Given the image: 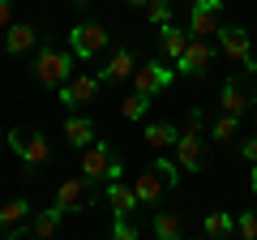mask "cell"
<instances>
[{
  "mask_svg": "<svg viewBox=\"0 0 257 240\" xmlns=\"http://www.w3.org/2000/svg\"><path fill=\"white\" fill-rule=\"evenodd\" d=\"M77 167H82V180H90V185L120 180V159H116V150H111V142H90V146H82Z\"/></svg>",
  "mask_w": 257,
  "mask_h": 240,
  "instance_id": "cell-1",
  "label": "cell"
},
{
  "mask_svg": "<svg viewBox=\"0 0 257 240\" xmlns=\"http://www.w3.org/2000/svg\"><path fill=\"white\" fill-rule=\"evenodd\" d=\"M176 180H180V163L159 159L155 167H146V172L133 180V193H138V202H159V197H163V189L176 185Z\"/></svg>",
  "mask_w": 257,
  "mask_h": 240,
  "instance_id": "cell-2",
  "label": "cell"
},
{
  "mask_svg": "<svg viewBox=\"0 0 257 240\" xmlns=\"http://www.w3.org/2000/svg\"><path fill=\"white\" fill-rule=\"evenodd\" d=\"M35 73L43 86H52V90H60L69 77H73V47L69 52H60V47H43L35 60Z\"/></svg>",
  "mask_w": 257,
  "mask_h": 240,
  "instance_id": "cell-3",
  "label": "cell"
},
{
  "mask_svg": "<svg viewBox=\"0 0 257 240\" xmlns=\"http://www.w3.org/2000/svg\"><path fill=\"white\" fill-rule=\"evenodd\" d=\"M69 47H73L77 60H90V56H99L103 47H107V30H103L99 22H77V26L69 30Z\"/></svg>",
  "mask_w": 257,
  "mask_h": 240,
  "instance_id": "cell-4",
  "label": "cell"
},
{
  "mask_svg": "<svg viewBox=\"0 0 257 240\" xmlns=\"http://www.w3.org/2000/svg\"><path fill=\"white\" fill-rule=\"evenodd\" d=\"M210 60H214L210 39H197V35H193L189 47H184V56L176 60V73H180V77H202L206 69H210Z\"/></svg>",
  "mask_w": 257,
  "mask_h": 240,
  "instance_id": "cell-5",
  "label": "cell"
},
{
  "mask_svg": "<svg viewBox=\"0 0 257 240\" xmlns=\"http://www.w3.org/2000/svg\"><path fill=\"white\" fill-rule=\"evenodd\" d=\"M5 142H9V146L18 150V155L26 159V163H35V167L52 159V146L43 142V133H30V129H9V138H5Z\"/></svg>",
  "mask_w": 257,
  "mask_h": 240,
  "instance_id": "cell-6",
  "label": "cell"
},
{
  "mask_svg": "<svg viewBox=\"0 0 257 240\" xmlns=\"http://www.w3.org/2000/svg\"><path fill=\"white\" fill-rule=\"evenodd\" d=\"M219 13H223V0H197L189 9V35L214 39L219 35Z\"/></svg>",
  "mask_w": 257,
  "mask_h": 240,
  "instance_id": "cell-7",
  "label": "cell"
},
{
  "mask_svg": "<svg viewBox=\"0 0 257 240\" xmlns=\"http://www.w3.org/2000/svg\"><path fill=\"white\" fill-rule=\"evenodd\" d=\"M219 47L231 56V60H240V65H248V73H257V65H253V43H248V35L240 26H219Z\"/></svg>",
  "mask_w": 257,
  "mask_h": 240,
  "instance_id": "cell-8",
  "label": "cell"
},
{
  "mask_svg": "<svg viewBox=\"0 0 257 240\" xmlns=\"http://www.w3.org/2000/svg\"><path fill=\"white\" fill-rule=\"evenodd\" d=\"M176 77V69H167V65H159V60H150V65H142V69H133V90H142V94H159L167 82Z\"/></svg>",
  "mask_w": 257,
  "mask_h": 240,
  "instance_id": "cell-9",
  "label": "cell"
},
{
  "mask_svg": "<svg viewBox=\"0 0 257 240\" xmlns=\"http://www.w3.org/2000/svg\"><path fill=\"white\" fill-rule=\"evenodd\" d=\"M26 219H30V202L26 197H13V202L0 206V236H22L26 231Z\"/></svg>",
  "mask_w": 257,
  "mask_h": 240,
  "instance_id": "cell-10",
  "label": "cell"
},
{
  "mask_svg": "<svg viewBox=\"0 0 257 240\" xmlns=\"http://www.w3.org/2000/svg\"><path fill=\"white\" fill-rule=\"evenodd\" d=\"M99 82H103V77H94V73H77V77H69V82L60 86V99L69 103V107H77V103H90L94 94H99Z\"/></svg>",
  "mask_w": 257,
  "mask_h": 240,
  "instance_id": "cell-11",
  "label": "cell"
},
{
  "mask_svg": "<svg viewBox=\"0 0 257 240\" xmlns=\"http://www.w3.org/2000/svg\"><path fill=\"white\" fill-rule=\"evenodd\" d=\"M219 103H223V111H231V116H244V111H248V103H253V90H248V86L240 82V77H227V82H223Z\"/></svg>",
  "mask_w": 257,
  "mask_h": 240,
  "instance_id": "cell-12",
  "label": "cell"
},
{
  "mask_svg": "<svg viewBox=\"0 0 257 240\" xmlns=\"http://www.w3.org/2000/svg\"><path fill=\"white\" fill-rule=\"evenodd\" d=\"M107 206L116 219H124V214L138 210V193H133V185H120V180H107Z\"/></svg>",
  "mask_w": 257,
  "mask_h": 240,
  "instance_id": "cell-13",
  "label": "cell"
},
{
  "mask_svg": "<svg viewBox=\"0 0 257 240\" xmlns=\"http://www.w3.org/2000/svg\"><path fill=\"white\" fill-rule=\"evenodd\" d=\"M133 69H138V60H133V52L128 47H116L111 52V60H107V69H103V82H124V77H133Z\"/></svg>",
  "mask_w": 257,
  "mask_h": 240,
  "instance_id": "cell-14",
  "label": "cell"
},
{
  "mask_svg": "<svg viewBox=\"0 0 257 240\" xmlns=\"http://www.w3.org/2000/svg\"><path fill=\"white\" fill-rule=\"evenodd\" d=\"M176 163L184 167V172H197V167H202V142H197V133H180V138H176Z\"/></svg>",
  "mask_w": 257,
  "mask_h": 240,
  "instance_id": "cell-15",
  "label": "cell"
},
{
  "mask_svg": "<svg viewBox=\"0 0 257 240\" xmlns=\"http://www.w3.org/2000/svg\"><path fill=\"white\" fill-rule=\"evenodd\" d=\"M82 202H86V180H77V176H73V180H64V185H60V193H56V210L73 214Z\"/></svg>",
  "mask_w": 257,
  "mask_h": 240,
  "instance_id": "cell-16",
  "label": "cell"
},
{
  "mask_svg": "<svg viewBox=\"0 0 257 240\" xmlns=\"http://www.w3.org/2000/svg\"><path fill=\"white\" fill-rule=\"evenodd\" d=\"M35 47V26H9L5 30V52L9 56H26Z\"/></svg>",
  "mask_w": 257,
  "mask_h": 240,
  "instance_id": "cell-17",
  "label": "cell"
},
{
  "mask_svg": "<svg viewBox=\"0 0 257 240\" xmlns=\"http://www.w3.org/2000/svg\"><path fill=\"white\" fill-rule=\"evenodd\" d=\"M159 30H163V52L167 56H172V60H180V56H184V47H189V30H180V26H172V22H163V26H159Z\"/></svg>",
  "mask_w": 257,
  "mask_h": 240,
  "instance_id": "cell-18",
  "label": "cell"
},
{
  "mask_svg": "<svg viewBox=\"0 0 257 240\" xmlns=\"http://www.w3.org/2000/svg\"><path fill=\"white\" fill-rule=\"evenodd\" d=\"M64 138H69V146H73V150H82V146H90V142H94V125H90V120H82V116H73V120H64Z\"/></svg>",
  "mask_w": 257,
  "mask_h": 240,
  "instance_id": "cell-19",
  "label": "cell"
},
{
  "mask_svg": "<svg viewBox=\"0 0 257 240\" xmlns=\"http://www.w3.org/2000/svg\"><path fill=\"white\" fill-rule=\"evenodd\" d=\"M176 138H180V129H176V125H167V120H159V125H146V146H155V150L176 146Z\"/></svg>",
  "mask_w": 257,
  "mask_h": 240,
  "instance_id": "cell-20",
  "label": "cell"
},
{
  "mask_svg": "<svg viewBox=\"0 0 257 240\" xmlns=\"http://www.w3.org/2000/svg\"><path fill=\"white\" fill-rule=\"evenodd\" d=\"M180 231H184V223H180V214H176V210H159L155 214V236L159 240H176Z\"/></svg>",
  "mask_w": 257,
  "mask_h": 240,
  "instance_id": "cell-21",
  "label": "cell"
},
{
  "mask_svg": "<svg viewBox=\"0 0 257 240\" xmlns=\"http://www.w3.org/2000/svg\"><path fill=\"white\" fill-rule=\"evenodd\" d=\"M202 231L206 236H231V231H236V219H231L227 210H210L206 223H202Z\"/></svg>",
  "mask_w": 257,
  "mask_h": 240,
  "instance_id": "cell-22",
  "label": "cell"
},
{
  "mask_svg": "<svg viewBox=\"0 0 257 240\" xmlns=\"http://www.w3.org/2000/svg\"><path fill=\"white\" fill-rule=\"evenodd\" d=\"M146 107H150V94H142V90H133V94L120 99V116H124V120H142Z\"/></svg>",
  "mask_w": 257,
  "mask_h": 240,
  "instance_id": "cell-23",
  "label": "cell"
},
{
  "mask_svg": "<svg viewBox=\"0 0 257 240\" xmlns=\"http://www.w3.org/2000/svg\"><path fill=\"white\" fill-rule=\"evenodd\" d=\"M60 219H64V210H56V206H52V210H43V214H39L35 223H30V231H35L39 240H47V236H56V227H60Z\"/></svg>",
  "mask_w": 257,
  "mask_h": 240,
  "instance_id": "cell-24",
  "label": "cell"
},
{
  "mask_svg": "<svg viewBox=\"0 0 257 240\" xmlns=\"http://www.w3.org/2000/svg\"><path fill=\"white\" fill-rule=\"evenodd\" d=\"M236 120H240V116L223 111V116H219V120L210 125V138H214V142H231V138H236Z\"/></svg>",
  "mask_w": 257,
  "mask_h": 240,
  "instance_id": "cell-25",
  "label": "cell"
},
{
  "mask_svg": "<svg viewBox=\"0 0 257 240\" xmlns=\"http://www.w3.org/2000/svg\"><path fill=\"white\" fill-rule=\"evenodd\" d=\"M146 18L155 22V26L172 22V0H150V5H146Z\"/></svg>",
  "mask_w": 257,
  "mask_h": 240,
  "instance_id": "cell-26",
  "label": "cell"
},
{
  "mask_svg": "<svg viewBox=\"0 0 257 240\" xmlns=\"http://www.w3.org/2000/svg\"><path fill=\"white\" fill-rule=\"evenodd\" d=\"M236 236L257 240V210H253V214H240V219H236Z\"/></svg>",
  "mask_w": 257,
  "mask_h": 240,
  "instance_id": "cell-27",
  "label": "cell"
},
{
  "mask_svg": "<svg viewBox=\"0 0 257 240\" xmlns=\"http://www.w3.org/2000/svg\"><path fill=\"white\" fill-rule=\"evenodd\" d=\"M116 236L120 240H133V236H138V227L128 223V214H124V219H116Z\"/></svg>",
  "mask_w": 257,
  "mask_h": 240,
  "instance_id": "cell-28",
  "label": "cell"
},
{
  "mask_svg": "<svg viewBox=\"0 0 257 240\" xmlns=\"http://www.w3.org/2000/svg\"><path fill=\"white\" fill-rule=\"evenodd\" d=\"M9 18H13V0H0V30H9Z\"/></svg>",
  "mask_w": 257,
  "mask_h": 240,
  "instance_id": "cell-29",
  "label": "cell"
},
{
  "mask_svg": "<svg viewBox=\"0 0 257 240\" xmlns=\"http://www.w3.org/2000/svg\"><path fill=\"white\" fill-rule=\"evenodd\" d=\"M184 133H202V111H189V120H184Z\"/></svg>",
  "mask_w": 257,
  "mask_h": 240,
  "instance_id": "cell-30",
  "label": "cell"
},
{
  "mask_svg": "<svg viewBox=\"0 0 257 240\" xmlns=\"http://www.w3.org/2000/svg\"><path fill=\"white\" fill-rule=\"evenodd\" d=\"M244 159L257 167V138H248V142H244Z\"/></svg>",
  "mask_w": 257,
  "mask_h": 240,
  "instance_id": "cell-31",
  "label": "cell"
},
{
  "mask_svg": "<svg viewBox=\"0 0 257 240\" xmlns=\"http://www.w3.org/2000/svg\"><path fill=\"white\" fill-rule=\"evenodd\" d=\"M133 5H142V9H146V5H150V0H133Z\"/></svg>",
  "mask_w": 257,
  "mask_h": 240,
  "instance_id": "cell-32",
  "label": "cell"
},
{
  "mask_svg": "<svg viewBox=\"0 0 257 240\" xmlns=\"http://www.w3.org/2000/svg\"><path fill=\"white\" fill-rule=\"evenodd\" d=\"M253 193H257V172H253Z\"/></svg>",
  "mask_w": 257,
  "mask_h": 240,
  "instance_id": "cell-33",
  "label": "cell"
},
{
  "mask_svg": "<svg viewBox=\"0 0 257 240\" xmlns=\"http://www.w3.org/2000/svg\"><path fill=\"white\" fill-rule=\"evenodd\" d=\"M253 129H257V116H253Z\"/></svg>",
  "mask_w": 257,
  "mask_h": 240,
  "instance_id": "cell-34",
  "label": "cell"
},
{
  "mask_svg": "<svg viewBox=\"0 0 257 240\" xmlns=\"http://www.w3.org/2000/svg\"><path fill=\"white\" fill-rule=\"evenodd\" d=\"M0 142H5V138H0Z\"/></svg>",
  "mask_w": 257,
  "mask_h": 240,
  "instance_id": "cell-35",
  "label": "cell"
}]
</instances>
